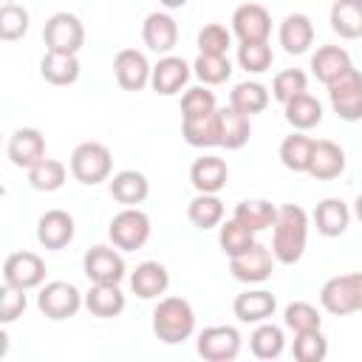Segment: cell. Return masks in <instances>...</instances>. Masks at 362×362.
<instances>
[{"label": "cell", "instance_id": "cell-36", "mask_svg": "<svg viewBox=\"0 0 362 362\" xmlns=\"http://www.w3.org/2000/svg\"><path fill=\"white\" fill-rule=\"evenodd\" d=\"M249 348L257 359H277L286 348V337L283 328L274 322H257V328L249 337Z\"/></svg>", "mask_w": 362, "mask_h": 362}, {"label": "cell", "instance_id": "cell-24", "mask_svg": "<svg viewBox=\"0 0 362 362\" xmlns=\"http://www.w3.org/2000/svg\"><path fill=\"white\" fill-rule=\"evenodd\" d=\"M348 223H351V209H348V204L342 198H325V201L317 204V209H314V226H317V232L322 238H339V235H345Z\"/></svg>", "mask_w": 362, "mask_h": 362}, {"label": "cell", "instance_id": "cell-5", "mask_svg": "<svg viewBox=\"0 0 362 362\" xmlns=\"http://www.w3.org/2000/svg\"><path fill=\"white\" fill-rule=\"evenodd\" d=\"M107 235L116 249L122 252H136L150 240V218L139 206H124L122 212L113 215Z\"/></svg>", "mask_w": 362, "mask_h": 362}, {"label": "cell", "instance_id": "cell-33", "mask_svg": "<svg viewBox=\"0 0 362 362\" xmlns=\"http://www.w3.org/2000/svg\"><path fill=\"white\" fill-rule=\"evenodd\" d=\"M235 221H240L246 229H252L255 235L263 232V229H272L274 226V218H277V206L272 201H263V198H255V201H240L232 212Z\"/></svg>", "mask_w": 362, "mask_h": 362}, {"label": "cell", "instance_id": "cell-42", "mask_svg": "<svg viewBox=\"0 0 362 362\" xmlns=\"http://www.w3.org/2000/svg\"><path fill=\"white\" fill-rule=\"evenodd\" d=\"M218 110V99L206 85L198 88H187L181 96V119H195V116H206Z\"/></svg>", "mask_w": 362, "mask_h": 362}, {"label": "cell", "instance_id": "cell-21", "mask_svg": "<svg viewBox=\"0 0 362 362\" xmlns=\"http://www.w3.org/2000/svg\"><path fill=\"white\" fill-rule=\"evenodd\" d=\"M314 42V25L308 20V14H286L283 23H280V45L286 54L297 57V54H305Z\"/></svg>", "mask_w": 362, "mask_h": 362}, {"label": "cell", "instance_id": "cell-25", "mask_svg": "<svg viewBox=\"0 0 362 362\" xmlns=\"http://www.w3.org/2000/svg\"><path fill=\"white\" fill-rule=\"evenodd\" d=\"M170 286V272L158 263V260H144L136 266V272L130 274V288L141 297V300H153L158 294H164Z\"/></svg>", "mask_w": 362, "mask_h": 362}, {"label": "cell", "instance_id": "cell-28", "mask_svg": "<svg viewBox=\"0 0 362 362\" xmlns=\"http://www.w3.org/2000/svg\"><path fill=\"white\" fill-rule=\"evenodd\" d=\"M110 195L124 206H136L150 195V181L139 170H122L110 178Z\"/></svg>", "mask_w": 362, "mask_h": 362}, {"label": "cell", "instance_id": "cell-50", "mask_svg": "<svg viewBox=\"0 0 362 362\" xmlns=\"http://www.w3.org/2000/svg\"><path fill=\"white\" fill-rule=\"evenodd\" d=\"M354 215H356L359 223H362V195H356V201H354Z\"/></svg>", "mask_w": 362, "mask_h": 362}, {"label": "cell", "instance_id": "cell-20", "mask_svg": "<svg viewBox=\"0 0 362 362\" xmlns=\"http://www.w3.org/2000/svg\"><path fill=\"white\" fill-rule=\"evenodd\" d=\"M226 178H229V167L221 156H201L189 167V181L198 192H215L218 195L226 187Z\"/></svg>", "mask_w": 362, "mask_h": 362}, {"label": "cell", "instance_id": "cell-9", "mask_svg": "<svg viewBox=\"0 0 362 362\" xmlns=\"http://www.w3.org/2000/svg\"><path fill=\"white\" fill-rule=\"evenodd\" d=\"M195 348L206 362H232L240 354V331L235 325H209L198 334Z\"/></svg>", "mask_w": 362, "mask_h": 362}, {"label": "cell", "instance_id": "cell-45", "mask_svg": "<svg viewBox=\"0 0 362 362\" xmlns=\"http://www.w3.org/2000/svg\"><path fill=\"white\" fill-rule=\"evenodd\" d=\"M272 45L269 42H240L238 45V62L249 74H263L272 68Z\"/></svg>", "mask_w": 362, "mask_h": 362}, {"label": "cell", "instance_id": "cell-29", "mask_svg": "<svg viewBox=\"0 0 362 362\" xmlns=\"http://www.w3.org/2000/svg\"><path fill=\"white\" fill-rule=\"evenodd\" d=\"M40 76L51 85H74L79 79V59L76 54H59V51H45L40 59Z\"/></svg>", "mask_w": 362, "mask_h": 362}, {"label": "cell", "instance_id": "cell-46", "mask_svg": "<svg viewBox=\"0 0 362 362\" xmlns=\"http://www.w3.org/2000/svg\"><path fill=\"white\" fill-rule=\"evenodd\" d=\"M308 90V76H305V71H300V68H286V71H280L277 76H274V82H272V96L277 99V102H288L291 96H297V93H305Z\"/></svg>", "mask_w": 362, "mask_h": 362}, {"label": "cell", "instance_id": "cell-10", "mask_svg": "<svg viewBox=\"0 0 362 362\" xmlns=\"http://www.w3.org/2000/svg\"><path fill=\"white\" fill-rule=\"evenodd\" d=\"M45 280V260L37 252H11L3 263V283L17 288H37Z\"/></svg>", "mask_w": 362, "mask_h": 362}, {"label": "cell", "instance_id": "cell-30", "mask_svg": "<svg viewBox=\"0 0 362 362\" xmlns=\"http://www.w3.org/2000/svg\"><path fill=\"white\" fill-rule=\"evenodd\" d=\"M218 119H221V147L240 150L249 141V136H252L249 116L229 105V107H218Z\"/></svg>", "mask_w": 362, "mask_h": 362}, {"label": "cell", "instance_id": "cell-26", "mask_svg": "<svg viewBox=\"0 0 362 362\" xmlns=\"http://www.w3.org/2000/svg\"><path fill=\"white\" fill-rule=\"evenodd\" d=\"M85 308L102 320L119 317L124 311V294H122L119 283H93L85 294Z\"/></svg>", "mask_w": 362, "mask_h": 362}, {"label": "cell", "instance_id": "cell-51", "mask_svg": "<svg viewBox=\"0 0 362 362\" xmlns=\"http://www.w3.org/2000/svg\"><path fill=\"white\" fill-rule=\"evenodd\" d=\"M6 3H11V0H6Z\"/></svg>", "mask_w": 362, "mask_h": 362}, {"label": "cell", "instance_id": "cell-39", "mask_svg": "<svg viewBox=\"0 0 362 362\" xmlns=\"http://www.w3.org/2000/svg\"><path fill=\"white\" fill-rule=\"evenodd\" d=\"M192 74L204 85H221L232 76V62L221 54H198V59L192 62Z\"/></svg>", "mask_w": 362, "mask_h": 362}, {"label": "cell", "instance_id": "cell-4", "mask_svg": "<svg viewBox=\"0 0 362 362\" xmlns=\"http://www.w3.org/2000/svg\"><path fill=\"white\" fill-rule=\"evenodd\" d=\"M320 303L334 317L362 311V272L337 274V277L325 280L322 288H320Z\"/></svg>", "mask_w": 362, "mask_h": 362}, {"label": "cell", "instance_id": "cell-8", "mask_svg": "<svg viewBox=\"0 0 362 362\" xmlns=\"http://www.w3.org/2000/svg\"><path fill=\"white\" fill-rule=\"evenodd\" d=\"M328 99L334 113L342 122H359L362 119V71L351 68L339 79L328 85Z\"/></svg>", "mask_w": 362, "mask_h": 362}, {"label": "cell", "instance_id": "cell-41", "mask_svg": "<svg viewBox=\"0 0 362 362\" xmlns=\"http://www.w3.org/2000/svg\"><path fill=\"white\" fill-rule=\"evenodd\" d=\"M291 351H294V359H300V362H322L328 356V339L322 337L320 328L300 331V334H294Z\"/></svg>", "mask_w": 362, "mask_h": 362}, {"label": "cell", "instance_id": "cell-23", "mask_svg": "<svg viewBox=\"0 0 362 362\" xmlns=\"http://www.w3.org/2000/svg\"><path fill=\"white\" fill-rule=\"evenodd\" d=\"M354 62H351V54L339 45H322L317 48V54L311 57V74L322 82V85H331L334 79H339L345 71H351Z\"/></svg>", "mask_w": 362, "mask_h": 362}, {"label": "cell", "instance_id": "cell-48", "mask_svg": "<svg viewBox=\"0 0 362 362\" xmlns=\"http://www.w3.org/2000/svg\"><path fill=\"white\" fill-rule=\"evenodd\" d=\"M25 288H17V286H8V283H3V288H0V322L3 325H8V322H14L23 311H25Z\"/></svg>", "mask_w": 362, "mask_h": 362}, {"label": "cell", "instance_id": "cell-6", "mask_svg": "<svg viewBox=\"0 0 362 362\" xmlns=\"http://www.w3.org/2000/svg\"><path fill=\"white\" fill-rule=\"evenodd\" d=\"M42 40L48 51H59V54H79V48L85 45V25L76 14L71 11H57L45 20L42 28Z\"/></svg>", "mask_w": 362, "mask_h": 362}, {"label": "cell", "instance_id": "cell-27", "mask_svg": "<svg viewBox=\"0 0 362 362\" xmlns=\"http://www.w3.org/2000/svg\"><path fill=\"white\" fill-rule=\"evenodd\" d=\"M181 136L189 147H221V119L218 110L195 119H181Z\"/></svg>", "mask_w": 362, "mask_h": 362}, {"label": "cell", "instance_id": "cell-11", "mask_svg": "<svg viewBox=\"0 0 362 362\" xmlns=\"http://www.w3.org/2000/svg\"><path fill=\"white\" fill-rule=\"evenodd\" d=\"M232 34L240 42H269L272 14L260 3H243L232 14Z\"/></svg>", "mask_w": 362, "mask_h": 362}, {"label": "cell", "instance_id": "cell-38", "mask_svg": "<svg viewBox=\"0 0 362 362\" xmlns=\"http://www.w3.org/2000/svg\"><path fill=\"white\" fill-rule=\"evenodd\" d=\"M65 164L57 161V158H40L31 170H28V184L40 192H57L62 184H65Z\"/></svg>", "mask_w": 362, "mask_h": 362}, {"label": "cell", "instance_id": "cell-17", "mask_svg": "<svg viewBox=\"0 0 362 362\" xmlns=\"http://www.w3.org/2000/svg\"><path fill=\"white\" fill-rule=\"evenodd\" d=\"M141 40H144V45L150 51L170 54L175 48V42H178V23L164 11H153L141 23Z\"/></svg>", "mask_w": 362, "mask_h": 362}, {"label": "cell", "instance_id": "cell-35", "mask_svg": "<svg viewBox=\"0 0 362 362\" xmlns=\"http://www.w3.org/2000/svg\"><path fill=\"white\" fill-rule=\"evenodd\" d=\"M187 218L198 229L221 226V221H223V201L215 192H198L189 201V206H187Z\"/></svg>", "mask_w": 362, "mask_h": 362}, {"label": "cell", "instance_id": "cell-19", "mask_svg": "<svg viewBox=\"0 0 362 362\" xmlns=\"http://www.w3.org/2000/svg\"><path fill=\"white\" fill-rule=\"evenodd\" d=\"M345 170V150L328 139H320L314 141V150H311V161H308V175L317 178V181H331V178H339Z\"/></svg>", "mask_w": 362, "mask_h": 362}, {"label": "cell", "instance_id": "cell-43", "mask_svg": "<svg viewBox=\"0 0 362 362\" xmlns=\"http://www.w3.org/2000/svg\"><path fill=\"white\" fill-rule=\"evenodd\" d=\"M283 322H286V328H291L294 334H300V331H314V328H320V325H322V317H320V311H317L311 303L297 300V303H288V305H286Z\"/></svg>", "mask_w": 362, "mask_h": 362}, {"label": "cell", "instance_id": "cell-7", "mask_svg": "<svg viewBox=\"0 0 362 362\" xmlns=\"http://www.w3.org/2000/svg\"><path fill=\"white\" fill-rule=\"evenodd\" d=\"M85 305V297L79 294V288L74 283L65 280H54L45 283L37 294V308L48 317V320H68L74 317L79 308Z\"/></svg>", "mask_w": 362, "mask_h": 362}, {"label": "cell", "instance_id": "cell-22", "mask_svg": "<svg viewBox=\"0 0 362 362\" xmlns=\"http://www.w3.org/2000/svg\"><path fill=\"white\" fill-rule=\"evenodd\" d=\"M274 308H277V300H274V294L266 291V288L243 291V294H238L235 303H232L235 317H238L240 322H255V325H257V322H266V320L274 314Z\"/></svg>", "mask_w": 362, "mask_h": 362}, {"label": "cell", "instance_id": "cell-37", "mask_svg": "<svg viewBox=\"0 0 362 362\" xmlns=\"http://www.w3.org/2000/svg\"><path fill=\"white\" fill-rule=\"evenodd\" d=\"M229 105L235 107V110H240V113H246V116H255V113H263L266 110V105H269V90H266V85H260V82H238L235 88H232V93H229Z\"/></svg>", "mask_w": 362, "mask_h": 362}, {"label": "cell", "instance_id": "cell-44", "mask_svg": "<svg viewBox=\"0 0 362 362\" xmlns=\"http://www.w3.org/2000/svg\"><path fill=\"white\" fill-rule=\"evenodd\" d=\"M28 20H31V17H28V11H25L23 6H17V3H3V8H0V40L14 42V40L25 37Z\"/></svg>", "mask_w": 362, "mask_h": 362}, {"label": "cell", "instance_id": "cell-40", "mask_svg": "<svg viewBox=\"0 0 362 362\" xmlns=\"http://www.w3.org/2000/svg\"><path fill=\"white\" fill-rule=\"evenodd\" d=\"M218 243H221L223 255L235 257V255L246 252L249 246H255L257 240H255V232H252V229H246L240 221H235V218H232V221L221 223V232H218Z\"/></svg>", "mask_w": 362, "mask_h": 362}, {"label": "cell", "instance_id": "cell-16", "mask_svg": "<svg viewBox=\"0 0 362 362\" xmlns=\"http://www.w3.org/2000/svg\"><path fill=\"white\" fill-rule=\"evenodd\" d=\"M74 218L65 209H48L45 215H40L37 221V240L40 246L59 252L74 240Z\"/></svg>", "mask_w": 362, "mask_h": 362}, {"label": "cell", "instance_id": "cell-18", "mask_svg": "<svg viewBox=\"0 0 362 362\" xmlns=\"http://www.w3.org/2000/svg\"><path fill=\"white\" fill-rule=\"evenodd\" d=\"M189 74H192V71H189V65H187L181 57L167 54V57H161V59L153 65L150 85H153V90L161 93V96H175V93L187 85Z\"/></svg>", "mask_w": 362, "mask_h": 362}, {"label": "cell", "instance_id": "cell-31", "mask_svg": "<svg viewBox=\"0 0 362 362\" xmlns=\"http://www.w3.org/2000/svg\"><path fill=\"white\" fill-rule=\"evenodd\" d=\"M283 110H286V122H288L294 130H311V127H317V124L322 122V105H320L308 90L291 96V99L283 105Z\"/></svg>", "mask_w": 362, "mask_h": 362}, {"label": "cell", "instance_id": "cell-49", "mask_svg": "<svg viewBox=\"0 0 362 362\" xmlns=\"http://www.w3.org/2000/svg\"><path fill=\"white\" fill-rule=\"evenodd\" d=\"M164 8H181V6H187V0H158Z\"/></svg>", "mask_w": 362, "mask_h": 362}, {"label": "cell", "instance_id": "cell-34", "mask_svg": "<svg viewBox=\"0 0 362 362\" xmlns=\"http://www.w3.org/2000/svg\"><path fill=\"white\" fill-rule=\"evenodd\" d=\"M311 150H314V139H308L303 130H297L280 141V161L291 173H308Z\"/></svg>", "mask_w": 362, "mask_h": 362}, {"label": "cell", "instance_id": "cell-32", "mask_svg": "<svg viewBox=\"0 0 362 362\" xmlns=\"http://www.w3.org/2000/svg\"><path fill=\"white\" fill-rule=\"evenodd\" d=\"M331 28L342 40H359L362 37V0H334Z\"/></svg>", "mask_w": 362, "mask_h": 362}, {"label": "cell", "instance_id": "cell-3", "mask_svg": "<svg viewBox=\"0 0 362 362\" xmlns=\"http://www.w3.org/2000/svg\"><path fill=\"white\" fill-rule=\"evenodd\" d=\"M110 170H113V156L102 141H82V144L74 147V153H71V175L79 184L96 187V184L110 178Z\"/></svg>", "mask_w": 362, "mask_h": 362}, {"label": "cell", "instance_id": "cell-15", "mask_svg": "<svg viewBox=\"0 0 362 362\" xmlns=\"http://www.w3.org/2000/svg\"><path fill=\"white\" fill-rule=\"evenodd\" d=\"M8 161L20 170H31L40 158H45V139L37 127H20L8 139Z\"/></svg>", "mask_w": 362, "mask_h": 362}, {"label": "cell", "instance_id": "cell-47", "mask_svg": "<svg viewBox=\"0 0 362 362\" xmlns=\"http://www.w3.org/2000/svg\"><path fill=\"white\" fill-rule=\"evenodd\" d=\"M232 45V31L221 23H206L201 31H198V51L201 54H221L226 57Z\"/></svg>", "mask_w": 362, "mask_h": 362}, {"label": "cell", "instance_id": "cell-12", "mask_svg": "<svg viewBox=\"0 0 362 362\" xmlns=\"http://www.w3.org/2000/svg\"><path fill=\"white\" fill-rule=\"evenodd\" d=\"M272 269H274V255L263 243H255L246 252L229 257V272L240 283H263L272 277Z\"/></svg>", "mask_w": 362, "mask_h": 362}, {"label": "cell", "instance_id": "cell-1", "mask_svg": "<svg viewBox=\"0 0 362 362\" xmlns=\"http://www.w3.org/2000/svg\"><path fill=\"white\" fill-rule=\"evenodd\" d=\"M272 255L277 263L294 266L308 243V215L297 204H286L277 209L274 226H272Z\"/></svg>", "mask_w": 362, "mask_h": 362}, {"label": "cell", "instance_id": "cell-13", "mask_svg": "<svg viewBox=\"0 0 362 362\" xmlns=\"http://www.w3.org/2000/svg\"><path fill=\"white\" fill-rule=\"evenodd\" d=\"M113 74H116V82L122 90H141L150 85V74H153V65L147 62V57L136 48H122L116 57H113Z\"/></svg>", "mask_w": 362, "mask_h": 362}, {"label": "cell", "instance_id": "cell-2", "mask_svg": "<svg viewBox=\"0 0 362 362\" xmlns=\"http://www.w3.org/2000/svg\"><path fill=\"white\" fill-rule=\"evenodd\" d=\"M192 331H195V311L184 297L158 300V305L153 308V334L161 342L178 345L184 339H189Z\"/></svg>", "mask_w": 362, "mask_h": 362}, {"label": "cell", "instance_id": "cell-14", "mask_svg": "<svg viewBox=\"0 0 362 362\" xmlns=\"http://www.w3.org/2000/svg\"><path fill=\"white\" fill-rule=\"evenodd\" d=\"M85 277L90 283H122L124 277V257L110 246H93L82 257Z\"/></svg>", "mask_w": 362, "mask_h": 362}]
</instances>
